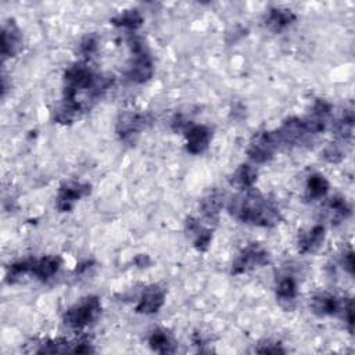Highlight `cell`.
I'll return each instance as SVG.
<instances>
[{"label":"cell","mask_w":355,"mask_h":355,"mask_svg":"<svg viewBox=\"0 0 355 355\" xmlns=\"http://www.w3.org/2000/svg\"><path fill=\"white\" fill-rule=\"evenodd\" d=\"M113 81L93 71L87 63H75L64 73V95L55 111V121L71 125L89 111Z\"/></svg>","instance_id":"1"},{"label":"cell","mask_w":355,"mask_h":355,"mask_svg":"<svg viewBox=\"0 0 355 355\" xmlns=\"http://www.w3.org/2000/svg\"><path fill=\"white\" fill-rule=\"evenodd\" d=\"M228 211L236 221L261 228H273L282 219L276 203L254 188L233 196L228 201Z\"/></svg>","instance_id":"2"},{"label":"cell","mask_w":355,"mask_h":355,"mask_svg":"<svg viewBox=\"0 0 355 355\" xmlns=\"http://www.w3.org/2000/svg\"><path fill=\"white\" fill-rule=\"evenodd\" d=\"M129 48L132 57L127 70V78L135 84H145L154 74L152 55L143 41L136 37L129 38Z\"/></svg>","instance_id":"3"},{"label":"cell","mask_w":355,"mask_h":355,"mask_svg":"<svg viewBox=\"0 0 355 355\" xmlns=\"http://www.w3.org/2000/svg\"><path fill=\"white\" fill-rule=\"evenodd\" d=\"M100 312H102L100 298L96 295H89L82 298L70 309H67L66 313L63 315V320L69 327L74 330H82L91 326L92 323H95L96 319L100 316Z\"/></svg>","instance_id":"4"},{"label":"cell","mask_w":355,"mask_h":355,"mask_svg":"<svg viewBox=\"0 0 355 355\" xmlns=\"http://www.w3.org/2000/svg\"><path fill=\"white\" fill-rule=\"evenodd\" d=\"M276 139L279 146L284 147H298L302 145H307L312 140L313 136H316L307 118H298V117H291L287 118L279 129L275 131Z\"/></svg>","instance_id":"5"},{"label":"cell","mask_w":355,"mask_h":355,"mask_svg":"<svg viewBox=\"0 0 355 355\" xmlns=\"http://www.w3.org/2000/svg\"><path fill=\"white\" fill-rule=\"evenodd\" d=\"M266 264H269L268 251L262 246L251 243L236 257V260L232 264L230 273L235 276L243 275L257 268L265 266Z\"/></svg>","instance_id":"6"},{"label":"cell","mask_w":355,"mask_h":355,"mask_svg":"<svg viewBox=\"0 0 355 355\" xmlns=\"http://www.w3.org/2000/svg\"><path fill=\"white\" fill-rule=\"evenodd\" d=\"M280 149L275 131H264L258 132L253 136L250 140L248 149H247V156L258 164L266 163L273 158L275 153Z\"/></svg>","instance_id":"7"},{"label":"cell","mask_w":355,"mask_h":355,"mask_svg":"<svg viewBox=\"0 0 355 355\" xmlns=\"http://www.w3.org/2000/svg\"><path fill=\"white\" fill-rule=\"evenodd\" d=\"M152 124L150 114L145 113H124L117 122V134L121 140H134L143 129Z\"/></svg>","instance_id":"8"},{"label":"cell","mask_w":355,"mask_h":355,"mask_svg":"<svg viewBox=\"0 0 355 355\" xmlns=\"http://www.w3.org/2000/svg\"><path fill=\"white\" fill-rule=\"evenodd\" d=\"M91 193V185L82 182H66L60 186L56 207L60 212H70L75 203Z\"/></svg>","instance_id":"9"},{"label":"cell","mask_w":355,"mask_h":355,"mask_svg":"<svg viewBox=\"0 0 355 355\" xmlns=\"http://www.w3.org/2000/svg\"><path fill=\"white\" fill-rule=\"evenodd\" d=\"M164 302H165V290L158 284H152L143 290L135 311L138 313H145V315L157 313L163 308Z\"/></svg>","instance_id":"10"},{"label":"cell","mask_w":355,"mask_h":355,"mask_svg":"<svg viewBox=\"0 0 355 355\" xmlns=\"http://www.w3.org/2000/svg\"><path fill=\"white\" fill-rule=\"evenodd\" d=\"M23 49V33L15 20L5 24L2 31V56L3 60L16 57Z\"/></svg>","instance_id":"11"},{"label":"cell","mask_w":355,"mask_h":355,"mask_svg":"<svg viewBox=\"0 0 355 355\" xmlns=\"http://www.w3.org/2000/svg\"><path fill=\"white\" fill-rule=\"evenodd\" d=\"M185 136H186V150L190 154H201L208 149L210 142L212 139V132L206 125L192 124L185 131Z\"/></svg>","instance_id":"12"},{"label":"cell","mask_w":355,"mask_h":355,"mask_svg":"<svg viewBox=\"0 0 355 355\" xmlns=\"http://www.w3.org/2000/svg\"><path fill=\"white\" fill-rule=\"evenodd\" d=\"M326 237V229L323 225H315L307 232L300 233L298 236V251L301 254H312L318 251Z\"/></svg>","instance_id":"13"},{"label":"cell","mask_w":355,"mask_h":355,"mask_svg":"<svg viewBox=\"0 0 355 355\" xmlns=\"http://www.w3.org/2000/svg\"><path fill=\"white\" fill-rule=\"evenodd\" d=\"M344 298H337L336 295L327 293H319L312 298L311 308L318 316H333L340 315Z\"/></svg>","instance_id":"14"},{"label":"cell","mask_w":355,"mask_h":355,"mask_svg":"<svg viewBox=\"0 0 355 355\" xmlns=\"http://www.w3.org/2000/svg\"><path fill=\"white\" fill-rule=\"evenodd\" d=\"M298 295L297 282L293 275L284 273L276 279V298L284 308H291Z\"/></svg>","instance_id":"15"},{"label":"cell","mask_w":355,"mask_h":355,"mask_svg":"<svg viewBox=\"0 0 355 355\" xmlns=\"http://www.w3.org/2000/svg\"><path fill=\"white\" fill-rule=\"evenodd\" d=\"M295 20H297V16L290 9L273 8V9H269L265 16V26L272 33L279 34L286 28H289Z\"/></svg>","instance_id":"16"},{"label":"cell","mask_w":355,"mask_h":355,"mask_svg":"<svg viewBox=\"0 0 355 355\" xmlns=\"http://www.w3.org/2000/svg\"><path fill=\"white\" fill-rule=\"evenodd\" d=\"M62 262H63L62 258L57 255H46L39 260L34 258L31 275H34L35 277H38L41 280H48L59 272Z\"/></svg>","instance_id":"17"},{"label":"cell","mask_w":355,"mask_h":355,"mask_svg":"<svg viewBox=\"0 0 355 355\" xmlns=\"http://www.w3.org/2000/svg\"><path fill=\"white\" fill-rule=\"evenodd\" d=\"M149 344L153 351L158 354H174L176 351V343L165 329H156L149 337Z\"/></svg>","instance_id":"18"},{"label":"cell","mask_w":355,"mask_h":355,"mask_svg":"<svg viewBox=\"0 0 355 355\" xmlns=\"http://www.w3.org/2000/svg\"><path fill=\"white\" fill-rule=\"evenodd\" d=\"M329 182L322 174H312L305 186V200L307 201H316L323 199L329 192Z\"/></svg>","instance_id":"19"},{"label":"cell","mask_w":355,"mask_h":355,"mask_svg":"<svg viewBox=\"0 0 355 355\" xmlns=\"http://www.w3.org/2000/svg\"><path fill=\"white\" fill-rule=\"evenodd\" d=\"M354 110L352 107L345 109L343 111V114L340 116V118L334 122L333 129L336 136L343 142H349L352 139V134H354Z\"/></svg>","instance_id":"20"},{"label":"cell","mask_w":355,"mask_h":355,"mask_svg":"<svg viewBox=\"0 0 355 355\" xmlns=\"http://www.w3.org/2000/svg\"><path fill=\"white\" fill-rule=\"evenodd\" d=\"M257 170L248 164H242L232 176V185L239 190H247L254 188L257 182Z\"/></svg>","instance_id":"21"},{"label":"cell","mask_w":355,"mask_h":355,"mask_svg":"<svg viewBox=\"0 0 355 355\" xmlns=\"http://www.w3.org/2000/svg\"><path fill=\"white\" fill-rule=\"evenodd\" d=\"M222 206H224V194H221L217 190H214L208 196H206L201 200V204H200L203 215L210 222H217L218 221V215H219V211H221Z\"/></svg>","instance_id":"22"},{"label":"cell","mask_w":355,"mask_h":355,"mask_svg":"<svg viewBox=\"0 0 355 355\" xmlns=\"http://www.w3.org/2000/svg\"><path fill=\"white\" fill-rule=\"evenodd\" d=\"M110 23L120 28H127L129 31H135L143 26V17L139 10L131 9L120 13L114 19L110 20Z\"/></svg>","instance_id":"23"},{"label":"cell","mask_w":355,"mask_h":355,"mask_svg":"<svg viewBox=\"0 0 355 355\" xmlns=\"http://www.w3.org/2000/svg\"><path fill=\"white\" fill-rule=\"evenodd\" d=\"M327 212L330 215V219L336 224L341 222L343 219L348 218L351 215V207L348 206L347 200L341 196H334L327 203Z\"/></svg>","instance_id":"24"},{"label":"cell","mask_w":355,"mask_h":355,"mask_svg":"<svg viewBox=\"0 0 355 355\" xmlns=\"http://www.w3.org/2000/svg\"><path fill=\"white\" fill-rule=\"evenodd\" d=\"M345 157V152L341 146V143H330L325 150H323V158L327 163L337 164Z\"/></svg>","instance_id":"25"},{"label":"cell","mask_w":355,"mask_h":355,"mask_svg":"<svg viewBox=\"0 0 355 355\" xmlns=\"http://www.w3.org/2000/svg\"><path fill=\"white\" fill-rule=\"evenodd\" d=\"M98 45H99V41H98V37H96V35H93V34L87 35V37L82 39L81 45H80L81 55H82L84 57H87V59L93 57V55L98 52V48H99Z\"/></svg>","instance_id":"26"},{"label":"cell","mask_w":355,"mask_h":355,"mask_svg":"<svg viewBox=\"0 0 355 355\" xmlns=\"http://www.w3.org/2000/svg\"><path fill=\"white\" fill-rule=\"evenodd\" d=\"M261 347H258L255 351L260 352V354H283L286 352L284 348L280 347L279 343H271V341H266L265 344H260Z\"/></svg>","instance_id":"27"},{"label":"cell","mask_w":355,"mask_h":355,"mask_svg":"<svg viewBox=\"0 0 355 355\" xmlns=\"http://www.w3.org/2000/svg\"><path fill=\"white\" fill-rule=\"evenodd\" d=\"M343 268L352 276L354 275V253L352 250H349L348 253H345L343 255Z\"/></svg>","instance_id":"28"},{"label":"cell","mask_w":355,"mask_h":355,"mask_svg":"<svg viewBox=\"0 0 355 355\" xmlns=\"http://www.w3.org/2000/svg\"><path fill=\"white\" fill-rule=\"evenodd\" d=\"M135 262H136V265H138V266L143 268V266H146V265H149V264H150V258H149L147 255L140 254V255H138V257H136Z\"/></svg>","instance_id":"29"}]
</instances>
